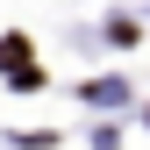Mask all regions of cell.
Instances as JSON below:
<instances>
[{"label":"cell","instance_id":"obj_1","mask_svg":"<svg viewBox=\"0 0 150 150\" xmlns=\"http://www.w3.org/2000/svg\"><path fill=\"white\" fill-rule=\"evenodd\" d=\"M0 71H7V86H22V93L43 86V64L29 57V43H22V36H0Z\"/></svg>","mask_w":150,"mask_h":150}]
</instances>
